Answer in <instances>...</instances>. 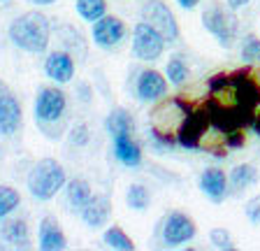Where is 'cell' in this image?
<instances>
[{
  "label": "cell",
  "mask_w": 260,
  "mask_h": 251,
  "mask_svg": "<svg viewBox=\"0 0 260 251\" xmlns=\"http://www.w3.org/2000/svg\"><path fill=\"white\" fill-rule=\"evenodd\" d=\"M49 35L51 26L42 12H26L16 17L10 26V40L28 54H42L49 47Z\"/></svg>",
  "instance_id": "1"
},
{
  "label": "cell",
  "mask_w": 260,
  "mask_h": 251,
  "mask_svg": "<svg viewBox=\"0 0 260 251\" xmlns=\"http://www.w3.org/2000/svg\"><path fill=\"white\" fill-rule=\"evenodd\" d=\"M65 186V170L58 161L42 159L28 175V191L35 200H51Z\"/></svg>",
  "instance_id": "2"
},
{
  "label": "cell",
  "mask_w": 260,
  "mask_h": 251,
  "mask_svg": "<svg viewBox=\"0 0 260 251\" xmlns=\"http://www.w3.org/2000/svg\"><path fill=\"white\" fill-rule=\"evenodd\" d=\"M165 49V38L158 33L151 23L140 21L133 33V51L140 60H158Z\"/></svg>",
  "instance_id": "3"
},
{
  "label": "cell",
  "mask_w": 260,
  "mask_h": 251,
  "mask_svg": "<svg viewBox=\"0 0 260 251\" xmlns=\"http://www.w3.org/2000/svg\"><path fill=\"white\" fill-rule=\"evenodd\" d=\"M202 23L223 47H230L237 38V17L233 12H225L221 7H209L202 14Z\"/></svg>",
  "instance_id": "4"
},
{
  "label": "cell",
  "mask_w": 260,
  "mask_h": 251,
  "mask_svg": "<svg viewBox=\"0 0 260 251\" xmlns=\"http://www.w3.org/2000/svg\"><path fill=\"white\" fill-rule=\"evenodd\" d=\"M142 19H144L146 23H151V26L156 28L158 33L168 40V42H174V40L179 38L177 19H174L172 10H170L165 3H160V0L146 3V5L142 7Z\"/></svg>",
  "instance_id": "5"
},
{
  "label": "cell",
  "mask_w": 260,
  "mask_h": 251,
  "mask_svg": "<svg viewBox=\"0 0 260 251\" xmlns=\"http://www.w3.org/2000/svg\"><path fill=\"white\" fill-rule=\"evenodd\" d=\"M65 109H68V98L60 88L47 86L40 91L38 100H35V119L42 123H56L63 119Z\"/></svg>",
  "instance_id": "6"
},
{
  "label": "cell",
  "mask_w": 260,
  "mask_h": 251,
  "mask_svg": "<svg viewBox=\"0 0 260 251\" xmlns=\"http://www.w3.org/2000/svg\"><path fill=\"white\" fill-rule=\"evenodd\" d=\"M207 125H209L207 109H198V112L190 109L188 114H186V119L177 128V142L186 149H200L202 137L207 133Z\"/></svg>",
  "instance_id": "7"
},
{
  "label": "cell",
  "mask_w": 260,
  "mask_h": 251,
  "mask_svg": "<svg viewBox=\"0 0 260 251\" xmlns=\"http://www.w3.org/2000/svg\"><path fill=\"white\" fill-rule=\"evenodd\" d=\"M228 79H230V88L235 96V105L246 109V112H253L260 105V86L249 77V70L235 72Z\"/></svg>",
  "instance_id": "8"
},
{
  "label": "cell",
  "mask_w": 260,
  "mask_h": 251,
  "mask_svg": "<svg viewBox=\"0 0 260 251\" xmlns=\"http://www.w3.org/2000/svg\"><path fill=\"white\" fill-rule=\"evenodd\" d=\"M125 26L119 17H100L98 21H93V42L103 49H112L123 40Z\"/></svg>",
  "instance_id": "9"
},
{
  "label": "cell",
  "mask_w": 260,
  "mask_h": 251,
  "mask_svg": "<svg viewBox=\"0 0 260 251\" xmlns=\"http://www.w3.org/2000/svg\"><path fill=\"white\" fill-rule=\"evenodd\" d=\"M193 237H195L193 218L181 214V212L170 214L168 221H165V228H162V240H165V244L179 246V244H184V242L193 240Z\"/></svg>",
  "instance_id": "10"
},
{
  "label": "cell",
  "mask_w": 260,
  "mask_h": 251,
  "mask_svg": "<svg viewBox=\"0 0 260 251\" xmlns=\"http://www.w3.org/2000/svg\"><path fill=\"white\" fill-rule=\"evenodd\" d=\"M21 125V105L7 91L0 88V135H14Z\"/></svg>",
  "instance_id": "11"
},
{
  "label": "cell",
  "mask_w": 260,
  "mask_h": 251,
  "mask_svg": "<svg viewBox=\"0 0 260 251\" xmlns=\"http://www.w3.org/2000/svg\"><path fill=\"white\" fill-rule=\"evenodd\" d=\"M168 93V82L158 70H144L137 79V96L142 103H153L160 100Z\"/></svg>",
  "instance_id": "12"
},
{
  "label": "cell",
  "mask_w": 260,
  "mask_h": 251,
  "mask_svg": "<svg viewBox=\"0 0 260 251\" xmlns=\"http://www.w3.org/2000/svg\"><path fill=\"white\" fill-rule=\"evenodd\" d=\"M38 242L40 249L44 251H63L68 249V240H65L63 230H60L58 221L54 216H44L40 221V230H38Z\"/></svg>",
  "instance_id": "13"
},
{
  "label": "cell",
  "mask_w": 260,
  "mask_h": 251,
  "mask_svg": "<svg viewBox=\"0 0 260 251\" xmlns=\"http://www.w3.org/2000/svg\"><path fill=\"white\" fill-rule=\"evenodd\" d=\"M44 72L47 77H51L54 82L65 84L70 82L72 75H75V60L68 51H51L44 60Z\"/></svg>",
  "instance_id": "14"
},
{
  "label": "cell",
  "mask_w": 260,
  "mask_h": 251,
  "mask_svg": "<svg viewBox=\"0 0 260 251\" xmlns=\"http://www.w3.org/2000/svg\"><path fill=\"white\" fill-rule=\"evenodd\" d=\"M109 214H112V202L107 196H91V200L81 207V218L91 228L105 226L109 221Z\"/></svg>",
  "instance_id": "15"
},
{
  "label": "cell",
  "mask_w": 260,
  "mask_h": 251,
  "mask_svg": "<svg viewBox=\"0 0 260 251\" xmlns=\"http://www.w3.org/2000/svg\"><path fill=\"white\" fill-rule=\"evenodd\" d=\"M200 189L209 200L221 202L228 193V177L223 175V170L209 168V170H205L200 177Z\"/></svg>",
  "instance_id": "16"
},
{
  "label": "cell",
  "mask_w": 260,
  "mask_h": 251,
  "mask_svg": "<svg viewBox=\"0 0 260 251\" xmlns=\"http://www.w3.org/2000/svg\"><path fill=\"white\" fill-rule=\"evenodd\" d=\"M112 140H114V153H116V159L123 165L137 168V165L142 163V151H140V147H137V142H133L130 135H116V137H112Z\"/></svg>",
  "instance_id": "17"
},
{
  "label": "cell",
  "mask_w": 260,
  "mask_h": 251,
  "mask_svg": "<svg viewBox=\"0 0 260 251\" xmlns=\"http://www.w3.org/2000/svg\"><path fill=\"white\" fill-rule=\"evenodd\" d=\"M0 235H3L5 242H10V244H14V246H21V249H26L28 242H30V237H28V226L21 218H12L7 224H3Z\"/></svg>",
  "instance_id": "18"
},
{
  "label": "cell",
  "mask_w": 260,
  "mask_h": 251,
  "mask_svg": "<svg viewBox=\"0 0 260 251\" xmlns=\"http://www.w3.org/2000/svg\"><path fill=\"white\" fill-rule=\"evenodd\" d=\"M105 125H107V133L112 137L130 135V133H133V128H135V121H133V116H130L125 109H114L112 114L107 116Z\"/></svg>",
  "instance_id": "19"
},
{
  "label": "cell",
  "mask_w": 260,
  "mask_h": 251,
  "mask_svg": "<svg viewBox=\"0 0 260 251\" xmlns=\"http://www.w3.org/2000/svg\"><path fill=\"white\" fill-rule=\"evenodd\" d=\"M68 202H70L72 207L81 209L84 205H86L88 200H91V184H88L86 179H72L70 184H68Z\"/></svg>",
  "instance_id": "20"
},
{
  "label": "cell",
  "mask_w": 260,
  "mask_h": 251,
  "mask_svg": "<svg viewBox=\"0 0 260 251\" xmlns=\"http://www.w3.org/2000/svg\"><path fill=\"white\" fill-rule=\"evenodd\" d=\"M77 12L84 21H98L107 12V0H77Z\"/></svg>",
  "instance_id": "21"
},
{
  "label": "cell",
  "mask_w": 260,
  "mask_h": 251,
  "mask_svg": "<svg viewBox=\"0 0 260 251\" xmlns=\"http://www.w3.org/2000/svg\"><path fill=\"white\" fill-rule=\"evenodd\" d=\"M255 179H258V170L253 168V165L244 163V165H237V168L230 172V184H233V189H246V186L255 184Z\"/></svg>",
  "instance_id": "22"
},
{
  "label": "cell",
  "mask_w": 260,
  "mask_h": 251,
  "mask_svg": "<svg viewBox=\"0 0 260 251\" xmlns=\"http://www.w3.org/2000/svg\"><path fill=\"white\" fill-rule=\"evenodd\" d=\"M103 240H105V244H107L109 249H119V251H133L135 249V242L130 240L121 228H116V226H112L109 230H105Z\"/></svg>",
  "instance_id": "23"
},
{
  "label": "cell",
  "mask_w": 260,
  "mask_h": 251,
  "mask_svg": "<svg viewBox=\"0 0 260 251\" xmlns=\"http://www.w3.org/2000/svg\"><path fill=\"white\" fill-rule=\"evenodd\" d=\"M19 202H21V196L16 189L12 186H0V221L7 218L16 207H19Z\"/></svg>",
  "instance_id": "24"
},
{
  "label": "cell",
  "mask_w": 260,
  "mask_h": 251,
  "mask_svg": "<svg viewBox=\"0 0 260 251\" xmlns=\"http://www.w3.org/2000/svg\"><path fill=\"white\" fill-rule=\"evenodd\" d=\"M125 200H128V205L133 209L142 212V209L149 207V191H146L142 184H133L128 189V196H125Z\"/></svg>",
  "instance_id": "25"
},
{
  "label": "cell",
  "mask_w": 260,
  "mask_h": 251,
  "mask_svg": "<svg viewBox=\"0 0 260 251\" xmlns=\"http://www.w3.org/2000/svg\"><path fill=\"white\" fill-rule=\"evenodd\" d=\"M165 75H168V79L172 84H184L186 77H188V68H186V63L181 60V56H174L172 60L168 63V68H165Z\"/></svg>",
  "instance_id": "26"
},
{
  "label": "cell",
  "mask_w": 260,
  "mask_h": 251,
  "mask_svg": "<svg viewBox=\"0 0 260 251\" xmlns=\"http://www.w3.org/2000/svg\"><path fill=\"white\" fill-rule=\"evenodd\" d=\"M242 58L246 63H260V40L255 35H246L242 44Z\"/></svg>",
  "instance_id": "27"
},
{
  "label": "cell",
  "mask_w": 260,
  "mask_h": 251,
  "mask_svg": "<svg viewBox=\"0 0 260 251\" xmlns=\"http://www.w3.org/2000/svg\"><path fill=\"white\" fill-rule=\"evenodd\" d=\"M209 240H211V244L216 246V249H235V244H233V237H230V230H225V228H214L209 233Z\"/></svg>",
  "instance_id": "28"
},
{
  "label": "cell",
  "mask_w": 260,
  "mask_h": 251,
  "mask_svg": "<svg viewBox=\"0 0 260 251\" xmlns=\"http://www.w3.org/2000/svg\"><path fill=\"white\" fill-rule=\"evenodd\" d=\"M246 216H249L251 224L260 226V196H253L249 202H246V207H244Z\"/></svg>",
  "instance_id": "29"
},
{
  "label": "cell",
  "mask_w": 260,
  "mask_h": 251,
  "mask_svg": "<svg viewBox=\"0 0 260 251\" xmlns=\"http://www.w3.org/2000/svg\"><path fill=\"white\" fill-rule=\"evenodd\" d=\"M86 142H88V125L86 123L75 125V131H72V144H77V147H84Z\"/></svg>",
  "instance_id": "30"
},
{
  "label": "cell",
  "mask_w": 260,
  "mask_h": 251,
  "mask_svg": "<svg viewBox=\"0 0 260 251\" xmlns=\"http://www.w3.org/2000/svg\"><path fill=\"white\" fill-rule=\"evenodd\" d=\"M225 144H228L230 149H239V147H244V133H239V131L228 133Z\"/></svg>",
  "instance_id": "31"
},
{
  "label": "cell",
  "mask_w": 260,
  "mask_h": 251,
  "mask_svg": "<svg viewBox=\"0 0 260 251\" xmlns=\"http://www.w3.org/2000/svg\"><path fill=\"white\" fill-rule=\"evenodd\" d=\"M251 0H228V7L230 10H239V7H244V5H249Z\"/></svg>",
  "instance_id": "32"
},
{
  "label": "cell",
  "mask_w": 260,
  "mask_h": 251,
  "mask_svg": "<svg viewBox=\"0 0 260 251\" xmlns=\"http://www.w3.org/2000/svg\"><path fill=\"white\" fill-rule=\"evenodd\" d=\"M79 93H81L79 98L84 100V103H88V98H91V91H88V86H86V84H81V86H79Z\"/></svg>",
  "instance_id": "33"
},
{
  "label": "cell",
  "mask_w": 260,
  "mask_h": 251,
  "mask_svg": "<svg viewBox=\"0 0 260 251\" xmlns=\"http://www.w3.org/2000/svg\"><path fill=\"white\" fill-rule=\"evenodd\" d=\"M179 5L181 7H186V10H193L195 5H198V3H200V0H177Z\"/></svg>",
  "instance_id": "34"
},
{
  "label": "cell",
  "mask_w": 260,
  "mask_h": 251,
  "mask_svg": "<svg viewBox=\"0 0 260 251\" xmlns=\"http://www.w3.org/2000/svg\"><path fill=\"white\" fill-rule=\"evenodd\" d=\"M251 125H253V131H255V135H258V137H260V116H253V123H251Z\"/></svg>",
  "instance_id": "35"
},
{
  "label": "cell",
  "mask_w": 260,
  "mask_h": 251,
  "mask_svg": "<svg viewBox=\"0 0 260 251\" xmlns=\"http://www.w3.org/2000/svg\"><path fill=\"white\" fill-rule=\"evenodd\" d=\"M38 5H51V3H56V0H35Z\"/></svg>",
  "instance_id": "36"
},
{
  "label": "cell",
  "mask_w": 260,
  "mask_h": 251,
  "mask_svg": "<svg viewBox=\"0 0 260 251\" xmlns=\"http://www.w3.org/2000/svg\"><path fill=\"white\" fill-rule=\"evenodd\" d=\"M3 86H5V84H3V82H0V88H3Z\"/></svg>",
  "instance_id": "37"
}]
</instances>
